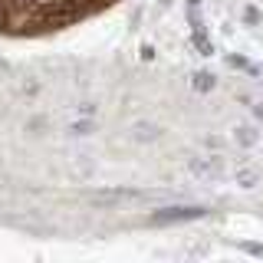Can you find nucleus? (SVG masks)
<instances>
[{"label": "nucleus", "mask_w": 263, "mask_h": 263, "mask_svg": "<svg viewBox=\"0 0 263 263\" xmlns=\"http://www.w3.org/2000/svg\"><path fill=\"white\" fill-rule=\"evenodd\" d=\"M211 208L204 204H168V208H152L142 220H132L122 227H175V224H191V220H204Z\"/></svg>", "instance_id": "f257e3e1"}, {"label": "nucleus", "mask_w": 263, "mask_h": 263, "mask_svg": "<svg viewBox=\"0 0 263 263\" xmlns=\"http://www.w3.org/2000/svg\"><path fill=\"white\" fill-rule=\"evenodd\" d=\"M164 128L161 122H155V119H148V115H142V119H135L128 125L125 132V138H128V145H138V148H148V145H158L161 138H164Z\"/></svg>", "instance_id": "f03ea898"}, {"label": "nucleus", "mask_w": 263, "mask_h": 263, "mask_svg": "<svg viewBox=\"0 0 263 263\" xmlns=\"http://www.w3.org/2000/svg\"><path fill=\"white\" fill-rule=\"evenodd\" d=\"M234 184L240 187V191H257V187L263 184V168H257V164H250L243 158L234 168Z\"/></svg>", "instance_id": "7ed1b4c3"}, {"label": "nucleus", "mask_w": 263, "mask_h": 263, "mask_svg": "<svg viewBox=\"0 0 263 263\" xmlns=\"http://www.w3.org/2000/svg\"><path fill=\"white\" fill-rule=\"evenodd\" d=\"M224 63H227V69H237V72H243L247 79H260V76H263L260 63H253L250 56H243V53H224Z\"/></svg>", "instance_id": "20e7f679"}, {"label": "nucleus", "mask_w": 263, "mask_h": 263, "mask_svg": "<svg viewBox=\"0 0 263 263\" xmlns=\"http://www.w3.org/2000/svg\"><path fill=\"white\" fill-rule=\"evenodd\" d=\"M187 86H191L194 96H211V92H217V72H211V69H194L191 79H187Z\"/></svg>", "instance_id": "39448f33"}, {"label": "nucleus", "mask_w": 263, "mask_h": 263, "mask_svg": "<svg viewBox=\"0 0 263 263\" xmlns=\"http://www.w3.org/2000/svg\"><path fill=\"white\" fill-rule=\"evenodd\" d=\"M23 135H30V138H43L49 128H53V115L49 112H33V115H27L23 119Z\"/></svg>", "instance_id": "423d86ee"}, {"label": "nucleus", "mask_w": 263, "mask_h": 263, "mask_svg": "<svg viewBox=\"0 0 263 263\" xmlns=\"http://www.w3.org/2000/svg\"><path fill=\"white\" fill-rule=\"evenodd\" d=\"M230 138H234V145H240L243 152H250V148H257L260 145V132H257V125H250V122H240V125H234L230 128Z\"/></svg>", "instance_id": "0eeeda50"}, {"label": "nucleus", "mask_w": 263, "mask_h": 263, "mask_svg": "<svg viewBox=\"0 0 263 263\" xmlns=\"http://www.w3.org/2000/svg\"><path fill=\"white\" fill-rule=\"evenodd\" d=\"M96 135V115H79L66 125V138H92Z\"/></svg>", "instance_id": "6e6552de"}, {"label": "nucleus", "mask_w": 263, "mask_h": 263, "mask_svg": "<svg viewBox=\"0 0 263 263\" xmlns=\"http://www.w3.org/2000/svg\"><path fill=\"white\" fill-rule=\"evenodd\" d=\"M237 20H240L247 30H257L260 23H263V10H260L257 4H253V0H243L240 10H237Z\"/></svg>", "instance_id": "1a4fd4ad"}, {"label": "nucleus", "mask_w": 263, "mask_h": 263, "mask_svg": "<svg viewBox=\"0 0 263 263\" xmlns=\"http://www.w3.org/2000/svg\"><path fill=\"white\" fill-rule=\"evenodd\" d=\"M184 20H187V30H208L204 7H187V4H184Z\"/></svg>", "instance_id": "9d476101"}, {"label": "nucleus", "mask_w": 263, "mask_h": 263, "mask_svg": "<svg viewBox=\"0 0 263 263\" xmlns=\"http://www.w3.org/2000/svg\"><path fill=\"white\" fill-rule=\"evenodd\" d=\"M145 10H148L145 4H135V7H132V10H128V16H125V30H128V33H138V30H142Z\"/></svg>", "instance_id": "9b49d317"}, {"label": "nucleus", "mask_w": 263, "mask_h": 263, "mask_svg": "<svg viewBox=\"0 0 263 263\" xmlns=\"http://www.w3.org/2000/svg\"><path fill=\"white\" fill-rule=\"evenodd\" d=\"M201 148H204V152H224L227 138L217 135V132H208V135H201Z\"/></svg>", "instance_id": "f8f14e48"}, {"label": "nucleus", "mask_w": 263, "mask_h": 263, "mask_svg": "<svg viewBox=\"0 0 263 263\" xmlns=\"http://www.w3.org/2000/svg\"><path fill=\"white\" fill-rule=\"evenodd\" d=\"M40 92H43V82L27 79V82H20V89H16V99H36Z\"/></svg>", "instance_id": "ddd939ff"}, {"label": "nucleus", "mask_w": 263, "mask_h": 263, "mask_svg": "<svg viewBox=\"0 0 263 263\" xmlns=\"http://www.w3.org/2000/svg\"><path fill=\"white\" fill-rule=\"evenodd\" d=\"M230 247H237V250H243V253H253V257H263V243L257 240H227Z\"/></svg>", "instance_id": "4468645a"}, {"label": "nucleus", "mask_w": 263, "mask_h": 263, "mask_svg": "<svg viewBox=\"0 0 263 263\" xmlns=\"http://www.w3.org/2000/svg\"><path fill=\"white\" fill-rule=\"evenodd\" d=\"M158 53L161 49L155 43H142V63H158Z\"/></svg>", "instance_id": "2eb2a0df"}, {"label": "nucleus", "mask_w": 263, "mask_h": 263, "mask_svg": "<svg viewBox=\"0 0 263 263\" xmlns=\"http://www.w3.org/2000/svg\"><path fill=\"white\" fill-rule=\"evenodd\" d=\"M230 99H234V102H240V105H247V109L253 105V96L247 92V89H230Z\"/></svg>", "instance_id": "dca6fc26"}, {"label": "nucleus", "mask_w": 263, "mask_h": 263, "mask_svg": "<svg viewBox=\"0 0 263 263\" xmlns=\"http://www.w3.org/2000/svg\"><path fill=\"white\" fill-rule=\"evenodd\" d=\"M72 109H76L79 115H99V105L96 102H76Z\"/></svg>", "instance_id": "f3484780"}, {"label": "nucleus", "mask_w": 263, "mask_h": 263, "mask_svg": "<svg viewBox=\"0 0 263 263\" xmlns=\"http://www.w3.org/2000/svg\"><path fill=\"white\" fill-rule=\"evenodd\" d=\"M250 115L257 122H263V99H253V105H250Z\"/></svg>", "instance_id": "a211bd4d"}, {"label": "nucleus", "mask_w": 263, "mask_h": 263, "mask_svg": "<svg viewBox=\"0 0 263 263\" xmlns=\"http://www.w3.org/2000/svg\"><path fill=\"white\" fill-rule=\"evenodd\" d=\"M171 7H175V0H155V10H158V13L171 10Z\"/></svg>", "instance_id": "6ab92c4d"}, {"label": "nucleus", "mask_w": 263, "mask_h": 263, "mask_svg": "<svg viewBox=\"0 0 263 263\" xmlns=\"http://www.w3.org/2000/svg\"><path fill=\"white\" fill-rule=\"evenodd\" d=\"M187 7H204V0H184Z\"/></svg>", "instance_id": "aec40b11"}, {"label": "nucleus", "mask_w": 263, "mask_h": 263, "mask_svg": "<svg viewBox=\"0 0 263 263\" xmlns=\"http://www.w3.org/2000/svg\"><path fill=\"white\" fill-rule=\"evenodd\" d=\"M7 69H10V63H7V60H0V72H7Z\"/></svg>", "instance_id": "412c9836"}, {"label": "nucleus", "mask_w": 263, "mask_h": 263, "mask_svg": "<svg viewBox=\"0 0 263 263\" xmlns=\"http://www.w3.org/2000/svg\"><path fill=\"white\" fill-rule=\"evenodd\" d=\"M260 217H263V208H260Z\"/></svg>", "instance_id": "4be33fe9"}]
</instances>
